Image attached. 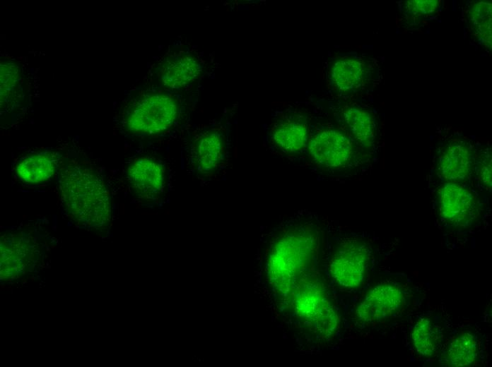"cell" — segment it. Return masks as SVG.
<instances>
[{
    "label": "cell",
    "instance_id": "cell-1",
    "mask_svg": "<svg viewBox=\"0 0 492 367\" xmlns=\"http://www.w3.org/2000/svg\"><path fill=\"white\" fill-rule=\"evenodd\" d=\"M314 218L286 222L271 241L266 265L276 290L291 299L300 282L314 274L321 246V231Z\"/></svg>",
    "mask_w": 492,
    "mask_h": 367
},
{
    "label": "cell",
    "instance_id": "cell-2",
    "mask_svg": "<svg viewBox=\"0 0 492 367\" xmlns=\"http://www.w3.org/2000/svg\"><path fill=\"white\" fill-rule=\"evenodd\" d=\"M315 121L310 124L305 167L322 179H351L366 174L373 155L333 121Z\"/></svg>",
    "mask_w": 492,
    "mask_h": 367
},
{
    "label": "cell",
    "instance_id": "cell-3",
    "mask_svg": "<svg viewBox=\"0 0 492 367\" xmlns=\"http://www.w3.org/2000/svg\"><path fill=\"white\" fill-rule=\"evenodd\" d=\"M59 188L64 207L76 219L100 225L109 217L107 190L93 170L81 166L67 167L60 173Z\"/></svg>",
    "mask_w": 492,
    "mask_h": 367
},
{
    "label": "cell",
    "instance_id": "cell-4",
    "mask_svg": "<svg viewBox=\"0 0 492 367\" xmlns=\"http://www.w3.org/2000/svg\"><path fill=\"white\" fill-rule=\"evenodd\" d=\"M428 188L439 217L446 224L459 229L472 226L484 210L487 193L467 183L428 179Z\"/></svg>",
    "mask_w": 492,
    "mask_h": 367
},
{
    "label": "cell",
    "instance_id": "cell-5",
    "mask_svg": "<svg viewBox=\"0 0 492 367\" xmlns=\"http://www.w3.org/2000/svg\"><path fill=\"white\" fill-rule=\"evenodd\" d=\"M291 299L298 318L310 331L322 338L334 334L338 317L324 285L316 276L303 279Z\"/></svg>",
    "mask_w": 492,
    "mask_h": 367
},
{
    "label": "cell",
    "instance_id": "cell-6",
    "mask_svg": "<svg viewBox=\"0 0 492 367\" xmlns=\"http://www.w3.org/2000/svg\"><path fill=\"white\" fill-rule=\"evenodd\" d=\"M371 256L372 247L365 239L341 238L334 245L330 255L331 275L344 287H357L364 280Z\"/></svg>",
    "mask_w": 492,
    "mask_h": 367
},
{
    "label": "cell",
    "instance_id": "cell-7",
    "mask_svg": "<svg viewBox=\"0 0 492 367\" xmlns=\"http://www.w3.org/2000/svg\"><path fill=\"white\" fill-rule=\"evenodd\" d=\"M309 128L308 113L298 109L283 111L271 124V143L281 156L305 167Z\"/></svg>",
    "mask_w": 492,
    "mask_h": 367
},
{
    "label": "cell",
    "instance_id": "cell-8",
    "mask_svg": "<svg viewBox=\"0 0 492 367\" xmlns=\"http://www.w3.org/2000/svg\"><path fill=\"white\" fill-rule=\"evenodd\" d=\"M178 111V102L173 97L160 93L149 95L129 108L125 116V127L134 133H160L173 125Z\"/></svg>",
    "mask_w": 492,
    "mask_h": 367
},
{
    "label": "cell",
    "instance_id": "cell-9",
    "mask_svg": "<svg viewBox=\"0 0 492 367\" xmlns=\"http://www.w3.org/2000/svg\"><path fill=\"white\" fill-rule=\"evenodd\" d=\"M477 151L474 145L465 138L448 140L439 148L428 179L474 185Z\"/></svg>",
    "mask_w": 492,
    "mask_h": 367
},
{
    "label": "cell",
    "instance_id": "cell-10",
    "mask_svg": "<svg viewBox=\"0 0 492 367\" xmlns=\"http://www.w3.org/2000/svg\"><path fill=\"white\" fill-rule=\"evenodd\" d=\"M336 124L361 148L373 155L377 137L374 113L358 104H346L334 114Z\"/></svg>",
    "mask_w": 492,
    "mask_h": 367
},
{
    "label": "cell",
    "instance_id": "cell-11",
    "mask_svg": "<svg viewBox=\"0 0 492 367\" xmlns=\"http://www.w3.org/2000/svg\"><path fill=\"white\" fill-rule=\"evenodd\" d=\"M404 301V294L399 287L379 284L366 294L356 309V317L365 323L380 321L397 313Z\"/></svg>",
    "mask_w": 492,
    "mask_h": 367
},
{
    "label": "cell",
    "instance_id": "cell-12",
    "mask_svg": "<svg viewBox=\"0 0 492 367\" xmlns=\"http://www.w3.org/2000/svg\"><path fill=\"white\" fill-rule=\"evenodd\" d=\"M127 177L134 192L146 199H153L164 189L165 176L162 166L150 157L136 160L128 168Z\"/></svg>",
    "mask_w": 492,
    "mask_h": 367
},
{
    "label": "cell",
    "instance_id": "cell-13",
    "mask_svg": "<svg viewBox=\"0 0 492 367\" xmlns=\"http://www.w3.org/2000/svg\"><path fill=\"white\" fill-rule=\"evenodd\" d=\"M331 80L341 92H351L362 88L368 80L369 70L365 62L350 56L336 59L331 67Z\"/></svg>",
    "mask_w": 492,
    "mask_h": 367
},
{
    "label": "cell",
    "instance_id": "cell-14",
    "mask_svg": "<svg viewBox=\"0 0 492 367\" xmlns=\"http://www.w3.org/2000/svg\"><path fill=\"white\" fill-rule=\"evenodd\" d=\"M201 71V64L195 56L182 54L170 56L164 61L160 80L165 87L182 88L195 80Z\"/></svg>",
    "mask_w": 492,
    "mask_h": 367
},
{
    "label": "cell",
    "instance_id": "cell-15",
    "mask_svg": "<svg viewBox=\"0 0 492 367\" xmlns=\"http://www.w3.org/2000/svg\"><path fill=\"white\" fill-rule=\"evenodd\" d=\"M224 137L217 131L203 133L194 143V156L199 169L211 172L217 169L224 157Z\"/></svg>",
    "mask_w": 492,
    "mask_h": 367
},
{
    "label": "cell",
    "instance_id": "cell-16",
    "mask_svg": "<svg viewBox=\"0 0 492 367\" xmlns=\"http://www.w3.org/2000/svg\"><path fill=\"white\" fill-rule=\"evenodd\" d=\"M58 160V156L51 152L28 156L18 163L16 172L25 182L40 183L54 174L57 167Z\"/></svg>",
    "mask_w": 492,
    "mask_h": 367
},
{
    "label": "cell",
    "instance_id": "cell-17",
    "mask_svg": "<svg viewBox=\"0 0 492 367\" xmlns=\"http://www.w3.org/2000/svg\"><path fill=\"white\" fill-rule=\"evenodd\" d=\"M478 353L476 338L470 333H462L455 337L446 353V359L451 366H466L472 364Z\"/></svg>",
    "mask_w": 492,
    "mask_h": 367
},
{
    "label": "cell",
    "instance_id": "cell-18",
    "mask_svg": "<svg viewBox=\"0 0 492 367\" xmlns=\"http://www.w3.org/2000/svg\"><path fill=\"white\" fill-rule=\"evenodd\" d=\"M491 3L479 1L469 9V23L474 35L483 44L491 48Z\"/></svg>",
    "mask_w": 492,
    "mask_h": 367
},
{
    "label": "cell",
    "instance_id": "cell-19",
    "mask_svg": "<svg viewBox=\"0 0 492 367\" xmlns=\"http://www.w3.org/2000/svg\"><path fill=\"white\" fill-rule=\"evenodd\" d=\"M411 339L416 351L423 356H432L438 347V332L428 318L419 319L411 331Z\"/></svg>",
    "mask_w": 492,
    "mask_h": 367
},
{
    "label": "cell",
    "instance_id": "cell-20",
    "mask_svg": "<svg viewBox=\"0 0 492 367\" xmlns=\"http://www.w3.org/2000/svg\"><path fill=\"white\" fill-rule=\"evenodd\" d=\"M474 185L488 194L491 192V150L488 146L477 151L474 174Z\"/></svg>",
    "mask_w": 492,
    "mask_h": 367
},
{
    "label": "cell",
    "instance_id": "cell-21",
    "mask_svg": "<svg viewBox=\"0 0 492 367\" xmlns=\"http://www.w3.org/2000/svg\"><path fill=\"white\" fill-rule=\"evenodd\" d=\"M440 6L441 1L438 0L408 1L405 3V10L408 14L418 17L435 13Z\"/></svg>",
    "mask_w": 492,
    "mask_h": 367
}]
</instances>
